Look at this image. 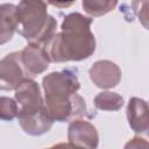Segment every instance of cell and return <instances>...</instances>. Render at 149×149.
<instances>
[{
    "label": "cell",
    "instance_id": "5bb4252c",
    "mask_svg": "<svg viewBox=\"0 0 149 149\" xmlns=\"http://www.w3.org/2000/svg\"><path fill=\"white\" fill-rule=\"evenodd\" d=\"M125 149H148V141L142 137H134L126 143Z\"/></svg>",
    "mask_w": 149,
    "mask_h": 149
},
{
    "label": "cell",
    "instance_id": "7a4b0ae2",
    "mask_svg": "<svg viewBox=\"0 0 149 149\" xmlns=\"http://www.w3.org/2000/svg\"><path fill=\"white\" fill-rule=\"evenodd\" d=\"M45 94L44 105L52 121H72L86 114L85 100L77 93L79 80L71 70L47 74L42 80Z\"/></svg>",
    "mask_w": 149,
    "mask_h": 149
},
{
    "label": "cell",
    "instance_id": "9c48e42d",
    "mask_svg": "<svg viewBox=\"0 0 149 149\" xmlns=\"http://www.w3.org/2000/svg\"><path fill=\"white\" fill-rule=\"evenodd\" d=\"M127 118L129 126L135 133H147L149 127L148 106L143 99L132 98L127 106Z\"/></svg>",
    "mask_w": 149,
    "mask_h": 149
},
{
    "label": "cell",
    "instance_id": "277c9868",
    "mask_svg": "<svg viewBox=\"0 0 149 149\" xmlns=\"http://www.w3.org/2000/svg\"><path fill=\"white\" fill-rule=\"evenodd\" d=\"M16 31L29 43L45 47L56 34L57 21L48 14L47 2L24 0L16 6Z\"/></svg>",
    "mask_w": 149,
    "mask_h": 149
},
{
    "label": "cell",
    "instance_id": "3957f363",
    "mask_svg": "<svg viewBox=\"0 0 149 149\" xmlns=\"http://www.w3.org/2000/svg\"><path fill=\"white\" fill-rule=\"evenodd\" d=\"M17 104V120L24 133L34 136L42 135L50 130L54 121L50 118L41 95L38 84L27 78L15 90Z\"/></svg>",
    "mask_w": 149,
    "mask_h": 149
},
{
    "label": "cell",
    "instance_id": "2e32d148",
    "mask_svg": "<svg viewBox=\"0 0 149 149\" xmlns=\"http://www.w3.org/2000/svg\"><path fill=\"white\" fill-rule=\"evenodd\" d=\"M51 5H54V6H59V7H66V6H70V5H72L73 2H66V3H63V2H50Z\"/></svg>",
    "mask_w": 149,
    "mask_h": 149
},
{
    "label": "cell",
    "instance_id": "30bf717a",
    "mask_svg": "<svg viewBox=\"0 0 149 149\" xmlns=\"http://www.w3.org/2000/svg\"><path fill=\"white\" fill-rule=\"evenodd\" d=\"M17 28L16 5L1 3L0 5V44L8 42Z\"/></svg>",
    "mask_w": 149,
    "mask_h": 149
},
{
    "label": "cell",
    "instance_id": "5b68a950",
    "mask_svg": "<svg viewBox=\"0 0 149 149\" xmlns=\"http://www.w3.org/2000/svg\"><path fill=\"white\" fill-rule=\"evenodd\" d=\"M27 78L20 52H10L0 61V90H16Z\"/></svg>",
    "mask_w": 149,
    "mask_h": 149
},
{
    "label": "cell",
    "instance_id": "9a60e30c",
    "mask_svg": "<svg viewBox=\"0 0 149 149\" xmlns=\"http://www.w3.org/2000/svg\"><path fill=\"white\" fill-rule=\"evenodd\" d=\"M47 149H85V148L68 142V143H57V144H54V146H51Z\"/></svg>",
    "mask_w": 149,
    "mask_h": 149
},
{
    "label": "cell",
    "instance_id": "4fadbf2b",
    "mask_svg": "<svg viewBox=\"0 0 149 149\" xmlns=\"http://www.w3.org/2000/svg\"><path fill=\"white\" fill-rule=\"evenodd\" d=\"M17 104L14 99L8 97H0V120L12 121L17 116Z\"/></svg>",
    "mask_w": 149,
    "mask_h": 149
},
{
    "label": "cell",
    "instance_id": "6da1fadb",
    "mask_svg": "<svg viewBox=\"0 0 149 149\" xmlns=\"http://www.w3.org/2000/svg\"><path fill=\"white\" fill-rule=\"evenodd\" d=\"M92 19L80 13H70L64 17L61 31L43 47L50 62L83 61L95 50V38L91 31Z\"/></svg>",
    "mask_w": 149,
    "mask_h": 149
},
{
    "label": "cell",
    "instance_id": "8fae6325",
    "mask_svg": "<svg viewBox=\"0 0 149 149\" xmlns=\"http://www.w3.org/2000/svg\"><path fill=\"white\" fill-rule=\"evenodd\" d=\"M123 99L114 92H100L94 98V106L102 111H118L122 107Z\"/></svg>",
    "mask_w": 149,
    "mask_h": 149
},
{
    "label": "cell",
    "instance_id": "ba28073f",
    "mask_svg": "<svg viewBox=\"0 0 149 149\" xmlns=\"http://www.w3.org/2000/svg\"><path fill=\"white\" fill-rule=\"evenodd\" d=\"M88 73L91 80L100 88H112L121 80V70L111 61L95 62L91 66Z\"/></svg>",
    "mask_w": 149,
    "mask_h": 149
},
{
    "label": "cell",
    "instance_id": "52a82bcc",
    "mask_svg": "<svg viewBox=\"0 0 149 149\" xmlns=\"http://www.w3.org/2000/svg\"><path fill=\"white\" fill-rule=\"evenodd\" d=\"M68 139L70 143L85 149H97L99 135L95 127L85 120H73L68 128Z\"/></svg>",
    "mask_w": 149,
    "mask_h": 149
},
{
    "label": "cell",
    "instance_id": "8992f818",
    "mask_svg": "<svg viewBox=\"0 0 149 149\" xmlns=\"http://www.w3.org/2000/svg\"><path fill=\"white\" fill-rule=\"evenodd\" d=\"M20 54L23 70L28 77H36L49 66L50 58L42 45L29 43Z\"/></svg>",
    "mask_w": 149,
    "mask_h": 149
},
{
    "label": "cell",
    "instance_id": "7c38bea8",
    "mask_svg": "<svg viewBox=\"0 0 149 149\" xmlns=\"http://www.w3.org/2000/svg\"><path fill=\"white\" fill-rule=\"evenodd\" d=\"M83 8L92 16H100L111 10L118 5L116 1H83Z\"/></svg>",
    "mask_w": 149,
    "mask_h": 149
}]
</instances>
